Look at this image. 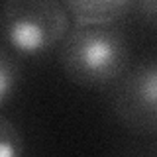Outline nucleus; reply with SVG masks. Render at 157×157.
I'll list each match as a JSON object with an SVG mask.
<instances>
[{
  "instance_id": "obj_1",
  "label": "nucleus",
  "mask_w": 157,
  "mask_h": 157,
  "mask_svg": "<svg viewBox=\"0 0 157 157\" xmlns=\"http://www.w3.org/2000/svg\"><path fill=\"white\" fill-rule=\"evenodd\" d=\"M130 39L118 22H71L59 43L63 73L85 88L114 85L130 67Z\"/></svg>"
},
{
  "instance_id": "obj_2",
  "label": "nucleus",
  "mask_w": 157,
  "mask_h": 157,
  "mask_svg": "<svg viewBox=\"0 0 157 157\" xmlns=\"http://www.w3.org/2000/svg\"><path fill=\"white\" fill-rule=\"evenodd\" d=\"M71 22L61 0H0V43L22 57L57 49Z\"/></svg>"
},
{
  "instance_id": "obj_3",
  "label": "nucleus",
  "mask_w": 157,
  "mask_h": 157,
  "mask_svg": "<svg viewBox=\"0 0 157 157\" xmlns=\"http://www.w3.org/2000/svg\"><path fill=\"white\" fill-rule=\"evenodd\" d=\"M112 112L120 126L137 137L157 134V63L155 57L130 65L114 82Z\"/></svg>"
},
{
  "instance_id": "obj_4",
  "label": "nucleus",
  "mask_w": 157,
  "mask_h": 157,
  "mask_svg": "<svg viewBox=\"0 0 157 157\" xmlns=\"http://www.w3.org/2000/svg\"><path fill=\"white\" fill-rule=\"evenodd\" d=\"M73 22H118L136 0H61Z\"/></svg>"
},
{
  "instance_id": "obj_5",
  "label": "nucleus",
  "mask_w": 157,
  "mask_h": 157,
  "mask_svg": "<svg viewBox=\"0 0 157 157\" xmlns=\"http://www.w3.org/2000/svg\"><path fill=\"white\" fill-rule=\"evenodd\" d=\"M20 78H22V67L16 53L0 43V108L16 94Z\"/></svg>"
},
{
  "instance_id": "obj_6",
  "label": "nucleus",
  "mask_w": 157,
  "mask_h": 157,
  "mask_svg": "<svg viewBox=\"0 0 157 157\" xmlns=\"http://www.w3.org/2000/svg\"><path fill=\"white\" fill-rule=\"evenodd\" d=\"M26 153V140L20 128L10 118L0 114V157H22Z\"/></svg>"
},
{
  "instance_id": "obj_7",
  "label": "nucleus",
  "mask_w": 157,
  "mask_h": 157,
  "mask_svg": "<svg viewBox=\"0 0 157 157\" xmlns=\"http://www.w3.org/2000/svg\"><path fill=\"white\" fill-rule=\"evenodd\" d=\"M136 6L140 10L144 22L149 26V29H155V24H157V0H136Z\"/></svg>"
}]
</instances>
